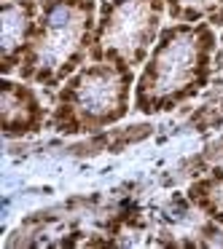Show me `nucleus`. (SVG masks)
Segmentation results:
<instances>
[{"instance_id": "nucleus-8", "label": "nucleus", "mask_w": 223, "mask_h": 249, "mask_svg": "<svg viewBox=\"0 0 223 249\" xmlns=\"http://www.w3.org/2000/svg\"><path fill=\"white\" fill-rule=\"evenodd\" d=\"M169 22H204L223 27V0H167Z\"/></svg>"}, {"instance_id": "nucleus-7", "label": "nucleus", "mask_w": 223, "mask_h": 249, "mask_svg": "<svg viewBox=\"0 0 223 249\" xmlns=\"http://www.w3.org/2000/svg\"><path fill=\"white\" fill-rule=\"evenodd\" d=\"M185 198L196 212L223 228V166H212L185 188Z\"/></svg>"}, {"instance_id": "nucleus-5", "label": "nucleus", "mask_w": 223, "mask_h": 249, "mask_svg": "<svg viewBox=\"0 0 223 249\" xmlns=\"http://www.w3.org/2000/svg\"><path fill=\"white\" fill-rule=\"evenodd\" d=\"M51 113L46 110L33 83L3 75L0 81V131L6 140H24L49 129Z\"/></svg>"}, {"instance_id": "nucleus-3", "label": "nucleus", "mask_w": 223, "mask_h": 249, "mask_svg": "<svg viewBox=\"0 0 223 249\" xmlns=\"http://www.w3.org/2000/svg\"><path fill=\"white\" fill-rule=\"evenodd\" d=\"M135 70L119 62H86L54 94L49 129L83 137L124 121L135 102Z\"/></svg>"}, {"instance_id": "nucleus-4", "label": "nucleus", "mask_w": 223, "mask_h": 249, "mask_svg": "<svg viewBox=\"0 0 223 249\" xmlns=\"http://www.w3.org/2000/svg\"><path fill=\"white\" fill-rule=\"evenodd\" d=\"M167 17V0H102L89 62L145 65Z\"/></svg>"}, {"instance_id": "nucleus-1", "label": "nucleus", "mask_w": 223, "mask_h": 249, "mask_svg": "<svg viewBox=\"0 0 223 249\" xmlns=\"http://www.w3.org/2000/svg\"><path fill=\"white\" fill-rule=\"evenodd\" d=\"M218 35L204 22H169L135 81L132 110L140 115L172 113L210 86Z\"/></svg>"}, {"instance_id": "nucleus-2", "label": "nucleus", "mask_w": 223, "mask_h": 249, "mask_svg": "<svg viewBox=\"0 0 223 249\" xmlns=\"http://www.w3.org/2000/svg\"><path fill=\"white\" fill-rule=\"evenodd\" d=\"M97 11V0H43L33 43L17 78L57 91L89 62Z\"/></svg>"}, {"instance_id": "nucleus-6", "label": "nucleus", "mask_w": 223, "mask_h": 249, "mask_svg": "<svg viewBox=\"0 0 223 249\" xmlns=\"http://www.w3.org/2000/svg\"><path fill=\"white\" fill-rule=\"evenodd\" d=\"M43 0H3L0 3V72L17 75L33 43Z\"/></svg>"}]
</instances>
